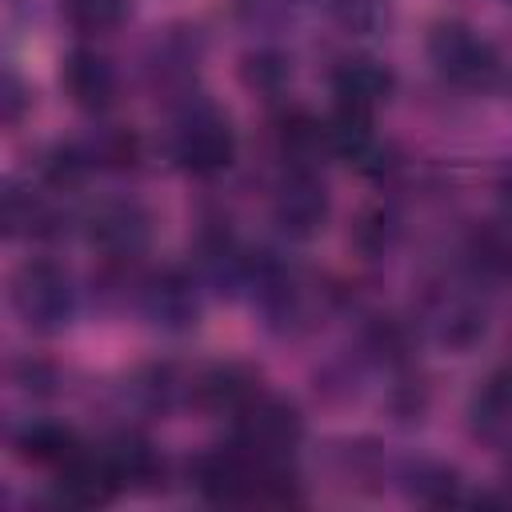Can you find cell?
<instances>
[{
    "label": "cell",
    "instance_id": "1",
    "mask_svg": "<svg viewBox=\"0 0 512 512\" xmlns=\"http://www.w3.org/2000/svg\"><path fill=\"white\" fill-rule=\"evenodd\" d=\"M168 152L188 176H220L236 160V132L216 104L188 96L176 112Z\"/></svg>",
    "mask_w": 512,
    "mask_h": 512
},
{
    "label": "cell",
    "instance_id": "2",
    "mask_svg": "<svg viewBox=\"0 0 512 512\" xmlns=\"http://www.w3.org/2000/svg\"><path fill=\"white\" fill-rule=\"evenodd\" d=\"M8 304L16 320L40 336L64 332L76 312V288L52 260H24L8 280Z\"/></svg>",
    "mask_w": 512,
    "mask_h": 512
},
{
    "label": "cell",
    "instance_id": "3",
    "mask_svg": "<svg viewBox=\"0 0 512 512\" xmlns=\"http://www.w3.org/2000/svg\"><path fill=\"white\" fill-rule=\"evenodd\" d=\"M428 60L436 64V72L460 88H488L500 76V56L496 48L476 36L468 24L460 20H440L428 32Z\"/></svg>",
    "mask_w": 512,
    "mask_h": 512
},
{
    "label": "cell",
    "instance_id": "4",
    "mask_svg": "<svg viewBox=\"0 0 512 512\" xmlns=\"http://www.w3.org/2000/svg\"><path fill=\"white\" fill-rule=\"evenodd\" d=\"M304 436V416L292 400L260 392L244 412H236V444L256 460H288Z\"/></svg>",
    "mask_w": 512,
    "mask_h": 512
},
{
    "label": "cell",
    "instance_id": "5",
    "mask_svg": "<svg viewBox=\"0 0 512 512\" xmlns=\"http://www.w3.org/2000/svg\"><path fill=\"white\" fill-rule=\"evenodd\" d=\"M84 232H88V244L104 256V260H120V264H132L148 252L152 244V216L140 200L132 196H112V200H100L88 220H84Z\"/></svg>",
    "mask_w": 512,
    "mask_h": 512
},
{
    "label": "cell",
    "instance_id": "6",
    "mask_svg": "<svg viewBox=\"0 0 512 512\" xmlns=\"http://www.w3.org/2000/svg\"><path fill=\"white\" fill-rule=\"evenodd\" d=\"M332 200L308 164H288L272 188V220L288 240H312L328 224Z\"/></svg>",
    "mask_w": 512,
    "mask_h": 512
},
{
    "label": "cell",
    "instance_id": "7",
    "mask_svg": "<svg viewBox=\"0 0 512 512\" xmlns=\"http://www.w3.org/2000/svg\"><path fill=\"white\" fill-rule=\"evenodd\" d=\"M132 300L144 312V320L152 328L168 332V336H184L200 320V280L180 272V268H164V272L140 276Z\"/></svg>",
    "mask_w": 512,
    "mask_h": 512
},
{
    "label": "cell",
    "instance_id": "8",
    "mask_svg": "<svg viewBox=\"0 0 512 512\" xmlns=\"http://www.w3.org/2000/svg\"><path fill=\"white\" fill-rule=\"evenodd\" d=\"M260 372L248 368V364H236V360H224V364H208L200 372H192V400L208 412H244L256 396H260Z\"/></svg>",
    "mask_w": 512,
    "mask_h": 512
},
{
    "label": "cell",
    "instance_id": "9",
    "mask_svg": "<svg viewBox=\"0 0 512 512\" xmlns=\"http://www.w3.org/2000/svg\"><path fill=\"white\" fill-rule=\"evenodd\" d=\"M328 84H332V96H336L340 108H352V112H368L372 116L392 96L396 76H392V68H384L372 56H344L332 68Z\"/></svg>",
    "mask_w": 512,
    "mask_h": 512
},
{
    "label": "cell",
    "instance_id": "10",
    "mask_svg": "<svg viewBox=\"0 0 512 512\" xmlns=\"http://www.w3.org/2000/svg\"><path fill=\"white\" fill-rule=\"evenodd\" d=\"M120 476L112 468V460L100 452H88L80 448L64 468H56V492L64 504L72 508H92V504H108L116 492H120Z\"/></svg>",
    "mask_w": 512,
    "mask_h": 512
},
{
    "label": "cell",
    "instance_id": "11",
    "mask_svg": "<svg viewBox=\"0 0 512 512\" xmlns=\"http://www.w3.org/2000/svg\"><path fill=\"white\" fill-rule=\"evenodd\" d=\"M60 84L68 100L84 112H104L116 100V68L92 48H72L60 60Z\"/></svg>",
    "mask_w": 512,
    "mask_h": 512
},
{
    "label": "cell",
    "instance_id": "12",
    "mask_svg": "<svg viewBox=\"0 0 512 512\" xmlns=\"http://www.w3.org/2000/svg\"><path fill=\"white\" fill-rule=\"evenodd\" d=\"M424 320H428L432 340L444 344V348H452V352L476 348V344L484 340V332H488L484 308H480L476 300H468V296H456V292H436V296L428 300Z\"/></svg>",
    "mask_w": 512,
    "mask_h": 512
},
{
    "label": "cell",
    "instance_id": "13",
    "mask_svg": "<svg viewBox=\"0 0 512 512\" xmlns=\"http://www.w3.org/2000/svg\"><path fill=\"white\" fill-rule=\"evenodd\" d=\"M464 268L484 288L512 284V232L500 224H476L464 236Z\"/></svg>",
    "mask_w": 512,
    "mask_h": 512
},
{
    "label": "cell",
    "instance_id": "14",
    "mask_svg": "<svg viewBox=\"0 0 512 512\" xmlns=\"http://www.w3.org/2000/svg\"><path fill=\"white\" fill-rule=\"evenodd\" d=\"M196 60H200V40L184 28H172L164 32L156 44H152V56H148V76L156 88L164 92H180L192 84L196 76Z\"/></svg>",
    "mask_w": 512,
    "mask_h": 512
},
{
    "label": "cell",
    "instance_id": "15",
    "mask_svg": "<svg viewBox=\"0 0 512 512\" xmlns=\"http://www.w3.org/2000/svg\"><path fill=\"white\" fill-rule=\"evenodd\" d=\"M12 448H16L20 460L56 472V468H64L84 444H80L76 432L64 428V424H52V420H28V424L12 436Z\"/></svg>",
    "mask_w": 512,
    "mask_h": 512
},
{
    "label": "cell",
    "instance_id": "16",
    "mask_svg": "<svg viewBox=\"0 0 512 512\" xmlns=\"http://www.w3.org/2000/svg\"><path fill=\"white\" fill-rule=\"evenodd\" d=\"M104 456L112 460V468H116V476H120L124 488H152L156 476L164 472L156 448H152L144 436H136V432L112 436V440L104 444Z\"/></svg>",
    "mask_w": 512,
    "mask_h": 512
},
{
    "label": "cell",
    "instance_id": "17",
    "mask_svg": "<svg viewBox=\"0 0 512 512\" xmlns=\"http://www.w3.org/2000/svg\"><path fill=\"white\" fill-rule=\"evenodd\" d=\"M460 472L452 464H440V460H416L408 464L404 472V492L420 504H432V508H444V504H456L460 500Z\"/></svg>",
    "mask_w": 512,
    "mask_h": 512
},
{
    "label": "cell",
    "instance_id": "18",
    "mask_svg": "<svg viewBox=\"0 0 512 512\" xmlns=\"http://www.w3.org/2000/svg\"><path fill=\"white\" fill-rule=\"evenodd\" d=\"M292 80V64L280 48H252L240 56V84L260 92V96H280Z\"/></svg>",
    "mask_w": 512,
    "mask_h": 512
},
{
    "label": "cell",
    "instance_id": "19",
    "mask_svg": "<svg viewBox=\"0 0 512 512\" xmlns=\"http://www.w3.org/2000/svg\"><path fill=\"white\" fill-rule=\"evenodd\" d=\"M64 16L72 20L76 32H112L128 16V0H64Z\"/></svg>",
    "mask_w": 512,
    "mask_h": 512
},
{
    "label": "cell",
    "instance_id": "20",
    "mask_svg": "<svg viewBox=\"0 0 512 512\" xmlns=\"http://www.w3.org/2000/svg\"><path fill=\"white\" fill-rule=\"evenodd\" d=\"M328 12L348 36H376L388 24V0H328Z\"/></svg>",
    "mask_w": 512,
    "mask_h": 512
},
{
    "label": "cell",
    "instance_id": "21",
    "mask_svg": "<svg viewBox=\"0 0 512 512\" xmlns=\"http://www.w3.org/2000/svg\"><path fill=\"white\" fill-rule=\"evenodd\" d=\"M84 152H88L92 168H132L136 156H140V144H136V136L124 132V128H100V132L84 144Z\"/></svg>",
    "mask_w": 512,
    "mask_h": 512
},
{
    "label": "cell",
    "instance_id": "22",
    "mask_svg": "<svg viewBox=\"0 0 512 512\" xmlns=\"http://www.w3.org/2000/svg\"><path fill=\"white\" fill-rule=\"evenodd\" d=\"M352 240H356V244H360L368 256L384 252V248L396 240V216H392L388 208H364V212L356 216Z\"/></svg>",
    "mask_w": 512,
    "mask_h": 512
},
{
    "label": "cell",
    "instance_id": "23",
    "mask_svg": "<svg viewBox=\"0 0 512 512\" xmlns=\"http://www.w3.org/2000/svg\"><path fill=\"white\" fill-rule=\"evenodd\" d=\"M28 108H32V92H28V84L8 68V72L0 76V120H4L8 128H16Z\"/></svg>",
    "mask_w": 512,
    "mask_h": 512
},
{
    "label": "cell",
    "instance_id": "24",
    "mask_svg": "<svg viewBox=\"0 0 512 512\" xmlns=\"http://www.w3.org/2000/svg\"><path fill=\"white\" fill-rule=\"evenodd\" d=\"M12 380H16L24 392H32V396H48L52 384H56V372H52L44 360H20V364L12 368Z\"/></svg>",
    "mask_w": 512,
    "mask_h": 512
},
{
    "label": "cell",
    "instance_id": "25",
    "mask_svg": "<svg viewBox=\"0 0 512 512\" xmlns=\"http://www.w3.org/2000/svg\"><path fill=\"white\" fill-rule=\"evenodd\" d=\"M292 0H240V12L252 16V20H268V16H280L288 12Z\"/></svg>",
    "mask_w": 512,
    "mask_h": 512
},
{
    "label": "cell",
    "instance_id": "26",
    "mask_svg": "<svg viewBox=\"0 0 512 512\" xmlns=\"http://www.w3.org/2000/svg\"><path fill=\"white\" fill-rule=\"evenodd\" d=\"M504 200H508V204H512V176H508V180H504Z\"/></svg>",
    "mask_w": 512,
    "mask_h": 512
},
{
    "label": "cell",
    "instance_id": "27",
    "mask_svg": "<svg viewBox=\"0 0 512 512\" xmlns=\"http://www.w3.org/2000/svg\"><path fill=\"white\" fill-rule=\"evenodd\" d=\"M508 480H512V468H508Z\"/></svg>",
    "mask_w": 512,
    "mask_h": 512
}]
</instances>
